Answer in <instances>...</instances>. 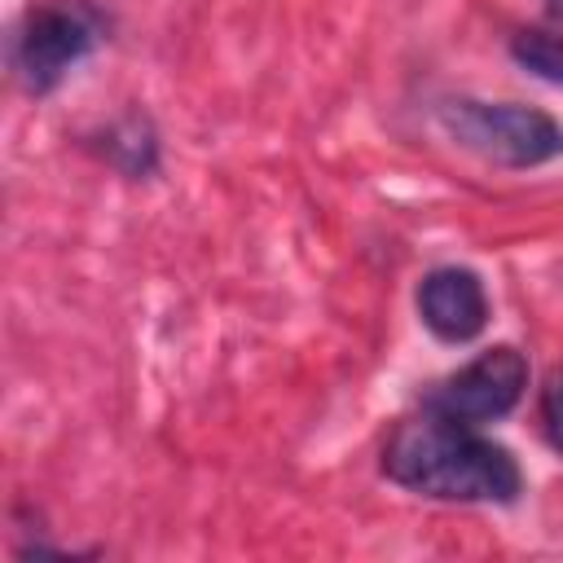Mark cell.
<instances>
[{"mask_svg":"<svg viewBox=\"0 0 563 563\" xmlns=\"http://www.w3.org/2000/svg\"><path fill=\"white\" fill-rule=\"evenodd\" d=\"M440 123L462 150L497 167H541L563 154V128L545 110L515 101H444Z\"/></svg>","mask_w":563,"mask_h":563,"instance_id":"7a4b0ae2","label":"cell"},{"mask_svg":"<svg viewBox=\"0 0 563 563\" xmlns=\"http://www.w3.org/2000/svg\"><path fill=\"white\" fill-rule=\"evenodd\" d=\"M101 40V18L84 0H48L35 4L13 40V70L26 92H53Z\"/></svg>","mask_w":563,"mask_h":563,"instance_id":"3957f363","label":"cell"},{"mask_svg":"<svg viewBox=\"0 0 563 563\" xmlns=\"http://www.w3.org/2000/svg\"><path fill=\"white\" fill-rule=\"evenodd\" d=\"M541 413H545V431H550V440L563 449V374L545 387V396H541Z\"/></svg>","mask_w":563,"mask_h":563,"instance_id":"52a82bcc","label":"cell"},{"mask_svg":"<svg viewBox=\"0 0 563 563\" xmlns=\"http://www.w3.org/2000/svg\"><path fill=\"white\" fill-rule=\"evenodd\" d=\"M383 471L400 488L435 501H515L523 484L515 457L501 444L484 440L479 427L453 422L435 409H422V418L405 422L387 440Z\"/></svg>","mask_w":563,"mask_h":563,"instance_id":"6da1fadb","label":"cell"},{"mask_svg":"<svg viewBox=\"0 0 563 563\" xmlns=\"http://www.w3.org/2000/svg\"><path fill=\"white\" fill-rule=\"evenodd\" d=\"M528 391V356L510 343L501 347H488L479 352L475 361H466L457 374H449L427 409L453 418V422H466V427H488L497 418H506Z\"/></svg>","mask_w":563,"mask_h":563,"instance_id":"277c9868","label":"cell"},{"mask_svg":"<svg viewBox=\"0 0 563 563\" xmlns=\"http://www.w3.org/2000/svg\"><path fill=\"white\" fill-rule=\"evenodd\" d=\"M418 317L444 343H471L488 325V295L471 268H431L418 282Z\"/></svg>","mask_w":563,"mask_h":563,"instance_id":"5b68a950","label":"cell"},{"mask_svg":"<svg viewBox=\"0 0 563 563\" xmlns=\"http://www.w3.org/2000/svg\"><path fill=\"white\" fill-rule=\"evenodd\" d=\"M510 53H515V62H519L528 75H537V79L563 88V40L541 35V31H523V35L510 44Z\"/></svg>","mask_w":563,"mask_h":563,"instance_id":"8992f818","label":"cell"},{"mask_svg":"<svg viewBox=\"0 0 563 563\" xmlns=\"http://www.w3.org/2000/svg\"><path fill=\"white\" fill-rule=\"evenodd\" d=\"M545 9H550L554 18H563V0H545Z\"/></svg>","mask_w":563,"mask_h":563,"instance_id":"ba28073f","label":"cell"}]
</instances>
